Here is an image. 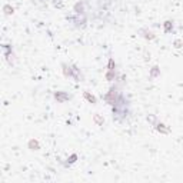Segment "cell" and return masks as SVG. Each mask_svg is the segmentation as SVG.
I'll return each instance as SVG.
<instances>
[{
  "label": "cell",
  "mask_w": 183,
  "mask_h": 183,
  "mask_svg": "<svg viewBox=\"0 0 183 183\" xmlns=\"http://www.w3.org/2000/svg\"><path fill=\"white\" fill-rule=\"evenodd\" d=\"M85 97H86V99L89 100V102H90V103H92V105H96V103H97V99L93 96V95H90L89 92H85Z\"/></svg>",
  "instance_id": "10"
},
{
  "label": "cell",
  "mask_w": 183,
  "mask_h": 183,
  "mask_svg": "<svg viewBox=\"0 0 183 183\" xmlns=\"http://www.w3.org/2000/svg\"><path fill=\"white\" fill-rule=\"evenodd\" d=\"M54 99H56L57 102L63 103V102H66V100L72 99V96H70V95H67V93H65V92H56V93H54Z\"/></svg>",
  "instance_id": "2"
},
{
  "label": "cell",
  "mask_w": 183,
  "mask_h": 183,
  "mask_svg": "<svg viewBox=\"0 0 183 183\" xmlns=\"http://www.w3.org/2000/svg\"><path fill=\"white\" fill-rule=\"evenodd\" d=\"M73 11H75L76 14H86V11H85V3H83V0H80V1H77L75 4V7H73Z\"/></svg>",
  "instance_id": "3"
},
{
  "label": "cell",
  "mask_w": 183,
  "mask_h": 183,
  "mask_svg": "<svg viewBox=\"0 0 183 183\" xmlns=\"http://www.w3.org/2000/svg\"><path fill=\"white\" fill-rule=\"evenodd\" d=\"M95 120H96V122H97V123H99V125H100V126H102V125L105 123V120H103V119H100V117H99V116H97V115H96V116H95Z\"/></svg>",
  "instance_id": "16"
},
{
  "label": "cell",
  "mask_w": 183,
  "mask_h": 183,
  "mask_svg": "<svg viewBox=\"0 0 183 183\" xmlns=\"http://www.w3.org/2000/svg\"><path fill=\"white\" fill-rule=\"evenodd\" d=\"M155 129L157 130V132H160V133H163V135H167V133L170 132L169 127H166V125L162 123V122H156V123H155Z\"/></svg>",
  "instance_id": "4"
},
{
  "label": "cell",
  "mask_w": 183,
  "mask_h": 183,
  "mask_svg": "<svg viewBox=\"0 0 183 183\" xmlns=\"http://www.w3.org/2000/svg\"><path fill=\"white\" fill-rule=\"evenodd\" d=\"M140 36L142 37H145V39H149V40H153L156 36H155V33L153 32H150V30H147V29H143V30H140Z\"/></svg>",
  "instance_id": "7"
},
{
  "label": "cell",
  "mask_w": 183,
  "mask_h": 183,
  "mask_svg": "<svg viewBox=\"0 0 183 183\" xmlns=\"http://www.w3.org/2000/svg\"><path fill=\"white\" fill-rule=\"evenodd\" d=\"M76 159H77V155H72V156H70V157L67 159V162H66V163H65V166H66V167H67V166H70V164H73V163H75V162H76Z\"/></svg>",
  "instance_id": "12"
},
{
  "label": "cell",
  "mask_w": 183,
  "mask_h": 183,
  "mask_svg": "<svg viewBox=\"0 0 183 183\" xmlns=\"http://www.w3.org/2000/svg\"><path fill=\"white\" fill-rule=\"evenodd\" d=\"M108 70H112V72H116V62L113 57H109L108 62Z\"/></svg>",
  "instance_id": "9"
},
{
  "label": "cell",
  "mask_w": 183,
  "mask_h": 183,
  "mask_svg": "<svg viewBox=\"0 0 183 183\" xmlns=\"http://www.w3.org/2000/svg\"><path fill=\"white\" fill-rule=\"evenodd\" d=\"M173 46H174L176 49H180V47L183 46V42H182V40H174V43H173Z\"/></svg>",
  "instance_id": "15"
},
{
  "label": "cell",
  "mask_w": 183,
  "mask_h": 183,
  "mask_svg": "<svg viewBox=\"0 0 183 183\" xmlns=\"http://www.w3.org/2000/svg\"><path fill=\"white\" fill-rule=\"evenodd\" d=\"M3 10H4V14H7V16H9V14H13L14 9L11 7L10 4H4V6H3Z\"/></svg>",
  "instance_id": "11"
},
{
  "label": "cell",
  "mask_w": 183,
  "mask_h": 183,
  "mask_svg": "<svg viewBox=\"0 0 183 183\" xmlns=\"http://www.w3.org/2000/svg\"><path fill=\"white\" fill-rule=\"evenodd\" d=\"M62 67H63V69H62V70H63V75H65L66 77H72V76H73V66L63 63Z\"/></svg>",
  "instance_id": "6"
},
{
  "label": "cell",
  "mask_w": 183,
  "mask_h": 183,
  "mask_svg": "<svg viewBox=\"0 0 183 183\" xmlns=\"http://www.w3.org/2000/svg\"><path fill=\"white\" fill-rule=\"evenodd\" d=\"M73 79H75L76 82H82L83 80V75H82V72H80V69L77 67V66L73 65V76H72Z\"/></svg>",
  "instance_id": "5"
},
{
  "label": "cell",
  "mask_w": 183,
  "mask_h": 183,
  "mask_svg": "<svg viewBox=\"0 0 183 183\" xmlns=\"http://www.w3.org/2000/svg\"><path fill=\"white\" fill-rule=\"evenodd\" d=\"M173 22L172 20H166V22L163 23V30H164V33H172L173 32Z\"/></svg>",
  "instance_id": "8"
},
{
  "label": "cell",
  "mask_w": 183,
  "mask_h": 183,
  "mask_svg": "<svg viewBox=\"0 0 183 183\" xmlns=\"http://www.w3.org/2000/svg\"><path fill=\"white\" fill-rule=\"evenodd\" d=\"M67 20L73 23L76 27H85L87 22L86 14H76V13H75V16H70V17L67 16Z\"/></svg>",
  "instance_id": "1"
},
{
  "label": "cell",
  "mask_w": 183,
  "mask_h": 183,
  "mask_svg": "<svg viewBox=\"0 0 183 183\" xmlns=\"http://www.w3.org/2000/svg\"><path fill=\"white\" fill-rule=\"evenodd\" d=\"M29 146H30V147H32V150H34V149H33V147H36V150H37V149H39V143H37V142H36V140H30V142H29Z\"/></svg>",
  "instance_id": "14"
},
{
  "label": "cell",
  "mask_w": 183,
  "mask_h": 183,
  "mask_svg": "<svg viewBox=\"0 0 183 183\" xmlns=\"http://www.w3.org/2000/svg\"><path fill=\"white\" fill-rule=\"evenodd\" d=\"M159 75H160V70H159V67H157V66H155V67L152 69L150 76H152V77H156V76H159Z\"/></svg>",
  "instance_id": "13"
}]
</instances>
